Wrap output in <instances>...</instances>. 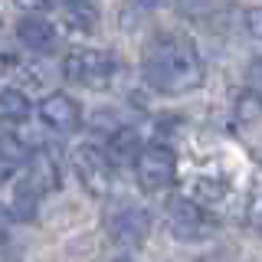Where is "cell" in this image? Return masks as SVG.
<instances>
[{
  "label": "cell",
  "instance_id": "cell-1",
  "mask_svg": "<svg viewBox=\"0 0 262 262\" xmlns=\"http://www.w3.org/2000/svg\"><path fill=\"white\" fill-rule=\"evenodd\" d=\"M141 72H144V82L161 95H184L200 89L203 82L200 53L180 33H158L144 46Z\"/></svg>",
  "mask_w": 262,
  "mask_h": 262
},
{
  "label": "cell",
  "instance_id": "cell-2",
  "mask_svg": "<svg viewBox=\"0 0 262 262\" xmlns=\"http://www.w3.org/2000/svg\"><path fill=\"white\" fill-rule=\"evenodd\" d=\"M59 187V167H56L49 151H33L30 161L23 164V174L16 180L13 190V213L20 220H30L36 213V203L46 193H53Z\"/></svg>",
  "mask_w": 262,
  "mask_h": 262
},
{
  "label": "cell",
  "instance_id": "cell-3",
  "mask_svg": "<svg viewBox=\"0 0 262 262\" xmlns=\"http://www.w3.org/2000/svg\"><path fill=\"white\" fill-rule=\"evenodd\" d=\"M118 59L105 49H72L62 56V76L85 89H105L118 76Z\"/></svg>",
  "mask_w": 262,
  "mask_h": 262
},
{
  "label": "cell",
  "instance_id": "cell-4",
  "mask_svg": "<svg viewBox=\"0 0 262 262\" xmlns=\"http://www.w3.org/2000/svg\"><path fill=\"white\" fill-rule=\"evenodd\" d=\"M69 164L76 170L79 184L85 187V193H92L95 200H108L112 196V158L95 144H76L69 154Z\"/></svg>",
  "mask_w": 262,
  "mask_h": 262
},
{
  "label": "cell",
  "instance_id": "cell-5",
  "mask_svg": "<svg viewBox=\"0 0 262 262\" xmlns=\"http://www.w3.org/2000/svg\"><path fill=\"white\" fill-rule=\"evenodd\" d=\"M135 177L144 193H161L177 177V154L167 144H141L135 158Z\"/></svg>",
  "mask_w": 262,
  "mask_h": 262
},
{
  "label": "cell",
  "instance_id": "cell-6",
  "mask_svg": "<svg viewBox=\"0 0 262 262\" xmlns=\"http://www.w3.org/2000/svg\"><path fill=\"white\" fill-rule=\"evenodd\" d=\"M105 226H108V236L121 246H141L151 233V216H147L144 207L131 200H112L105 207Z\"/></svg>",
  "mask_w": 262,
  "mask_h": 262
},
{
  "label": "cell",
  "instance_id": "cell-7",
  "mask_svg": "<svg viewBox=\"0 0 262 262\" xmlns=\"http://www.w3.org/2000/svg\"><path fill=\"white\" fill-rule=\"evenodd\" d=\"M164 216H167L170 236H177V239H203L210 233L207 213L196 207L193 200H187V196H170L164 203Z\"/></svg>",
  "mask_w": 262,
  "mask_h": 262
},
{
  "label": "cell",
  "instance_id": "cell-8",
  "mask_svg": "<svg viewBox=\"0 0 262 262\" xmlns=\"http://www.w3.org/2000/svg\"><path fill=\"white\" fill-rule=\"evenodd\" d=\"M39 121H43L46 128L59 131V135H69V131H76L82 125V108L72 95L53 92L39 102Z\"/></svg>",
  "mask_w": 262,
  "mask_h": 262
},
{
  "label": "cell",
  "instance_id": "cell-9",
  "mask_svg": "<svg viewBox=\"0 0 262 262\" xmlns=\"http://www.w3.org/2000/svg\"><path fill=\"white\" fill-rule=\"evenodd\" d=\"M16 36H20V43L27 49H33V53H53L56 43H59L56 27L46 16H23V20L16 23Z\"/></svg>",
  "mask_w": 262,
  "mask_h": 262
},
{
  "label": "cell",
  "instance_id": "cell-10",
  "mask_svg": "<svg viewBox=\"0 0 262 262\" xmlns=\"http://www.w3.org/2000/svg\"><path fill=\"white\" fill-rule=\"evenodd\" d=\"M33 147H27L20 138H10V135H0V180L13 177L16 170H23V164L30 161Z\"/></svg>",
  "mask_w": 262,
  "mask_h": 262
},
{
  "label": "cell",
  "instance_id": "cell-11",
  "mask_svg": "<svg viewBox=\"0 0 262 262\" xmlns=\"http://www.w3.org/2000/svg\"><path fill=\"white\" fill-rule=\"evenodd\" d=\"M30 118V98L23 89H0V121L4 125H20Z\"/></svg>",
  "mask_w": 262,
  "mask_h": 262
},
{
  "label": "cell",
  "instance_id": "cell-12",
  "mask_svg": "<svg viewBox=\"0 0 262 262\" xmlns=\"http://www.w3.org/2000/svg\"><path fill=\"white\" fill-rule=\"evenodd\" d=\"M138 151H141V141H138V135L131 128H121V131H115V135L108 138V158L112 161H131L135 164V158H138Z\"/></svg>",
  "mask_w": 262,
  "mask_h": 262
},
{
  "label": "cell",
  "instance_id": "cell-13",
  "mask_svg": "<svg viewBox=\"0 0 262 262\" xmlns=\"http://www.w3.org/2000/svg\"><path fill=\"white\" fill-rule=\"evenodd\" d=\"M259 112H262V95L243 92V95H239V121H252Z\"/></svg>",
  "mask_w": 262,
  "mask_h": 262
},
{
  "label": "cell",
  "instance_id": "cell-14",
  "mask_svg": "<svg viewBox=\"0 0 262 262\" xmlns=\"http://www.w3.org/2000/svg\"><path fill=\"white\" fill-rule=\"evenodd\" d=\"M246 216H249V226L262 233V190L249 200V210H246Z\"/></svg>",
  "mask_w": 262,
  "mask_h": 262
},
{
  "label": "cell",
  "instance_id": "cell-15",
  "mask_svg": "<svg viewBox=\"0 0 262 262\" xmlns=\"http://www.w3.org/2000/svg\"><path fill=\"white\" fill-rule=\"evenodd\" d=\"M13 4L23 7L27 13H36V10H43V7H46V0H13Z\"/></svg>",
  "mask_w": 262,
  "mask_h": 262
},
{
  "label": "cell",
  "instance_id": "cell-16",
  "mask_svg": "<svg viewBox=\"0 0 262 262\" xmlns=\"http://www.w3.org/2000/svg\"><path fill=\"white\" fill-rule=\"evenodd\" d=\"M246 23H249V30L256 33V36H262V10H252V13H249V20H246Z\"/></svg>",
  "mask_w": 262,
  "mask_h": 262
},
{
  "label": "cell",
  "instance_id": "cell-17",
  "mask_svg": "<svg viewBox=\"0 0 262 262\" xmlns=\"http://www.w3.org/2000/svg\"><path fill=\"white\" fill-rule=\"evenodd\" d=\"M135 4H141V7H158L161 0H135Z\"/></svg>",
  "mask_w": 262,
  "mask_h": 262
},
{
  "label": "cell",
  "instance_id": "cell-18",
  "mask_svg": "<svg viewBox=\"0 0 262 262\" xmlns=\"http://www.w3.org/2000/svg\"><path fill=\"white\" fill-rule=\"evenodd\" d=\"M4 72H7V59H4V56H0V76H4Z\"/></svg>",
  "mask_w": 262,
  "mask_h": 262
},
{
  "label": "cell",
  "instance_id": "cell-19",
  "mask_svg": "<svg viewBox=\"0 0 262 262\" xmlns=\"http://www.w3.org/2000/svg\"><path fill=\"white\" fill-rule=\"evenodd\" d=\"M259 79H262V62H259Z\"/></svg>",
  "mask_w": 262,
  "mask_h": 262
}]
</instances>
